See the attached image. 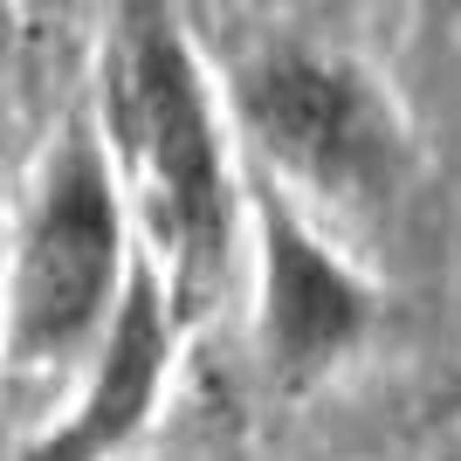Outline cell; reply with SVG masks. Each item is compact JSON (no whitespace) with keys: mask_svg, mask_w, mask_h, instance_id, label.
<instances>
[{"mask_svg":"<svg viewBox=\"0 0 461 461\" xmlns=\"http://www.w3.org/2000/svg\"><path fill=\"white\" fill-rule=\"evenodd\" d=\"M111 83L117 131L131 145L138 173L152 186L158 228L179 255V296H200L207 276L228 262V173H221L207 90H200V69H193L173 14H158V7L124 14Z\"/></svg>","mask_w":461,"mask_h":461,"instance_id":"6da1fadb","label":"cell"},{"mask_svg":"<svg viewBox=\"0 0 461 461\" xmlns=\"http://www.w3.org/2000/svg\"><path fill=\"white\" fill-rule=\"evenodd\" d=\"M124 269V221H117L111 173L90 138H69L49 166L35 221L21 234L14 296H7V351L21 366H49L111 317V289Z\"/></svg>","mask_w":461,"mask_h":461,"instance_id":"7a4b0ae2","label":"cell"},{"mask_svg":"<svg viewBox=\"0 0 461 461\" xmlns=\"http://www.w3.org/2000/svg\"><path fill=\"white\" fill-rule=\"evenodd\" d=\"M241 117L283 166L324 186H345L379 158V124H372V96L358 90V77L303 49H283L241 77Z\"/></svg>","mask_w":461,"mask_h":461,"instance_id":"3957f363","label":"cell"},{"mask_svg":"<svg viewBox=\"0 0 461 461\" xmlns=\"http://www.w3.org/2000/svg\"><path fill=\"white\" fill-rule=\"evenodd\" d=\"M166 358H173V317L158 303L152 276L138 269L131 283H124V296H117L111 338L96 351V372H90V385H83L77 413H69L49 441H35L21 461H104V455H117V447L145 427V413H152Z\"/></svg>","mask_w":461,"mask_h":461,"instance_id":"277c9868","label":"cell"},{"mask_svg":"<svg viewBox=\"0 0 461 461\" xmlns=\"http://www.w3.org/2000/svg\"><path fill=\"white\" fill-rule=\"evenodd\" d=\"M366 330V289L330 262L296 213L262 207V338H269V366L303 379L330 366L338 351L358 345Z\"/></svg>","mask_w":461,"mask_h":461,"instance_id":"5b68a950","label":"cell"}]
</instances>
